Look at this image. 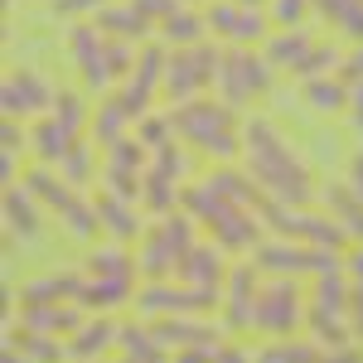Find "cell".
<instances>
[{"label":"cell","instance_id":"obj_48","mask_svg":"<svg viewBox=\"0 0 363 363\" xmlns=\"http://www.w3.org/2000/svg\"><path fill=\"white\" fill-rule=\"evenodd\" d=\"M335 25L344 29V34H354V39H363V0H344L335 15Z\"/></svg>","mask_w":363,"mask_h":363},{"label":"cell","instance_id":"obj_50","mask_svg":"<svg viewBox=\"0 0 363 363\" xmlns=\"http://www.w3.org/2000/svg\"><path fill=\"white\" fill-rule=\"evenodd\" d=\"M112 0H54V15H97Z\"/></svg>","mask_w":363,"mask_h":363},{"label":"cell","instance_id":"obj_24","mask_svg":"<svg viewBox=\"0 0 363 363\" xmlns=\"http://www.w3.org/2000/svg\"><path fill=\"white\" fill-rule=\"evenodd\" d=\"M73 131L58 121V116H39L34 126H29V145H34V155L44 160V165H63V155L73 150Z\"/></svg>","mask_w":363,"mask_h":363},{"label":"cell","instance_id":"obj_29","mask_svg":"<svg viewBox=\"0 0 363 363\" xmlns=\"http://www.w3.org/2000/svg\"><path fill=\"white\" fill-rule=\"evenodd\" d=\"M126 126H136V121H131L126 107H121V97L112 92V97L92 112V140H97V145H116V140L126 136Z\"/></svg>","mask_w":363,"mask_h":363},{"label":"cell","instance_id":"obj_53","mask_svg":"<svg viewBox=\"0 0 363 363\" xmlns=\"http://www.w3.org/2000/svg\"><path fill=\"white\" fill-rule=\"evenodd\" d=\"M213 363H257V354L242 349V344H218V359Z\"/></svg>","mask_w":363,"mask_h":363},{"label":"cell","instance_id":"obj_15","mask_svg":"<svg viewBox=\"0 0 363 363\" xmlns=\"http://www.w3.org/2000/svg\"><path fill=\"white\" fill-rule=\"evenodd\" d=\"M68 54L78 63V73H83L87 87H107L112 83V73H107V39H102V29L97 25H78L68 34Z\"/></svg>","mask_w":363,"mask_h":363},{"label":"cell","instance_id":"obj_19","mask_svg":"<svg viewBox=\"0 0 363 363\" xmlns=\"http://www.w3.org/2000/svg\"><path fill=\"white\" fill-rule=\"evenodd\" d=\"M25 184H29V194L39 199V203H49L58 218H68V213H73L78 203H87L83 189H73V184L63 179V174H54V169H44V165H39V169H29V174H25Z\"/></svg>","mask_w":363,"mask_h":363},{"label":"cell","instance_id":"obj_10","mask_svg":"<svg viewBox=\"0 0 363 363\" xmlns=\"http://www.w3.org/2000/svg\"><path fill=\"white\" fill-rule=\"evenodd\" d=\"M54 97H58V92L44 83V73H34V68H15V73L5 78L0 107H5V116L25 121V116H44V112H54Z\"/></svg>","mask_w":363,"mask_h":363},{"label":"cell","instance_id":"obj_23","mask_svg":"<svg viewBox=\"0 0 363 363\" xmlns=\"http://www.w3.org/2000/svg\"><path fill=\"white\" fill-rule=\"evenodd\" d=\"M97 218H102V228L112 233L116 242H136V238H145V223H140V213H136L131 199L102 194V199H97Z\"/></svg>","mask_w":363,"mask_h":363},{"label":"cell","instance_id":"obj_5","mask_svg":"<svg viewBox=\"0 0 363 363\" xmlns=\"http://www.w3.org/2000/svg\"><path fill=\"white\" fill-rule=\"evenodd\" d=\"M272 58H262L252 44H228L223 49V63H218V92H223V102L238 112V107H247L252 97H262L267 87H272Z\"/></svg>","mask_w":363,"mask_h":363},{"label":"cell","instance_id":"obj_51","mask_svg":"<svg viewBox=\"0 0 363 363\" xmlns=\"http://www.w3.org/2000/svg\"><path fill=\"white\" fill-rule=\"evenodd\" d=\"M25 126H20V121H15V116H5V126H0V145H5V150H10V155H20V145H25Z\"/></svg>","mask_w":363,"mask_h":363},{"label":"cell","instance_id":"obj_26","mask_svg":"<svg viewBox=\"0 0 363 363\" xmlns=\"http://www.w3.org/2000/svg\"><path fill=\"white\" fill-rule=\"evenodd\" d=\"M203 184H208L213 194H223V199H233V203L252 208V213H257V208H262V199H267V194H262V184H257L252 174H238V169H228V165H218Z\"/></svg>","mask_w":363,"mask_h":363},{"label":"cell","instance_id":"obj_45","mask_svg":"<svg viewBox=\"0 0 363 363\" xmlns=\"http://www.w3.org/2000/svg\"><path fill=\"white\" fill-rule=\"evenodd\" d=\"M150 165L155 169H165L169 179H184V169H189V155L169 140V145H160V150H150Z\"/></svg>","mask_w":363,"mask_h":363},{"label":"cell","instance_id":"obj_6","mask_svg":"<svg viewBox=\"0 0 363 363\" xmlns=\"http://www.w3.org/2000/svg\"><path fill=\"white\" fill-rule=\"evenodd\" d=\"M218 63H223V49L218 44H189V49H174L165 63V92L174 102H194L208 83H218Z\"/></svg>","mask_w":363,"mask_h":363},{"label":"cell","instance_id":"obj_25","mask_svg":"<svg viewBox=\"0 0 363 363\" xmlns=\"http://www.w3.org/2000/svg\"><path fill=\"white\" fill-rule=\"evenodd\" d=\"M126 301H136L131 277H87L83 296H78L83 310H116V306H126Z\"/></svg>","mask_w":363,"mask_h":363},{"label":"cell","instance_id":"obj_49","mask_svg":"<svg viewBox=\"0 0 363 363\" xmlns=\"http://www.w3.org/2000/svg\"><path fill=\"white\" fill-rule=\"evenodd\" d=\"M218 359V344H194V349H174L169 363H213Z\"/></svg>","mask_w":363,"mask_h":363},{"label":"cell","instance_id":"obj_37","mask_svg":"<svg viewBox=\"0 0 363 363\" xmlns=\"http://www.w3.org/2000/svg\"><path fill=\"white\" fill-rule=\"evenodd\" d=\"M174 136H179V131H174V116L169 112H145L136 121V140L145 150H160V145H169Z\"/></svg>","mask_w":363,"mask_h":363},{"label":"cell","instance_id":"obj_55","mask_svg":"<svg viewBox=\"0 0 363 363\" xmlns=\"http://www.w3.org/2000/svg\"><path fill=\"white\" fill-rule=\"evenodd\" d=\"M0 184H5V189L15 184V155H10V150L0 155Z\"/></svg>","mask_w":363,"mask_h":363},{"label":"cell","instance_id":"obj_32","mask_svg":"<svg viewBox=\"0 0 363 363\" xmlns=\"http://www.w3.org/2000/svg\"><path fill=\"white\" fill-rule=\"evenodd\" d=\"M140 262L126 252V242H112V247H92L87 257V277H136Z\"/></svg>","mask_w":363,"mask_h":363},{"label":"cell","instance_id":"obj_14","mask_svg":"<svg viewBox=\"0 0 363 363\" xmlns=\"http://www.w3.org/2000/svg\"><path fill=\"white\" fill-rule=\"evenodd\" d=\"M228 272H233V267H223V247H218V242H194V247L179 257V267H174V277L184 281V286L218 291V296H223Z\"/></svg>","mask_w":363,"mask_h":363},{"label":"cell","instance_id":"obj_3","mask_svg":"<svg viewBox=\"0 0 363 363\" xmlns=\"http://www.w3.org/2000/svg\"><path fill=\"white\" fill-rule=\"evenodd\" d=\"M174 131L199 145L203 155H213V160H233V155H242V126H238V116L228 102H208V97H194V102H179L174 107Z\"/></svg>","mask_w":363,"mask_h":363},{"label":"cell","instance_id":"obj_21","mask_svg":"<svg viewBox=\"0 0 363 363\" xmlns=\"http://www.w3.org/2000/svg\"><path fill=\"white\" fill-rule=\"evenodd\" d=\"M5 228H10V238L15 242H34L39 238V203L29 194V184H10L5 189Z\"/></svg>","mask_w":363,"mask_h":363},{"label":"cell","instance_id":"obj_42","mask_svg":"<svg viewBox=\"0 0 363 363\" xmlns=\"http://www.w3.org/2000/svg\"><path fill=\"white\" fill-rule=\"evenodd\" d=\"M54 116L63 121V126H68V131H73V136H78V131L87 126V107H83V97H78V92H58V97H54Z\"/></svg>","mask_w":363,"mask_h":363},{"label":"cell","instance_id":"obj_57","mask_svg":"<svg viewBox=\"0 0 363 363\" xmlns=\"http://www.w3.org/2000/svg\"><path fill=\"white\" fill-rule=\"evenodd\" d=\"M0 363H34V359H29V354H20L15 344H5V359H0Z\"/></svg>","mask_w":363,"mask_h":363},{"label":"cell","instance_id":"obj_31","mask_svg":"<svg viewBox=\"0 0 363 363\" xmlns=\"http://www.w3.org/2000/svg\"><path fill=\"white\" fill-rule=\"evenodd\" d=\"M145 208H150V213H160V218H165V213H174V203H179V199H184V184H179V179H169L165 169H145Z\"/></svg>","mask_w":363,"mask_h":363},{"label":"cell","instance_id":"obj_62","mask_svg":"<svg viewBox=\"0 0 363 363\" xmlns=\"http://www.w3.org/2000/svg\"><path fill=\"white\" fill-rule=\"evenodd\" d=\"M184 5H189V0H184Z\"/></svg>","mask_w":363,"mask_h":363},{"label":"cell","instance_id":"obj_61","mask_svg":"<svg viewBox=\"0 0 363 363\" xmlns=\"http://www.w3.org/2000/svg\"><path fill=\"white\" fill-rule=\"evenodd\" d=\"M121 363H136V359H121Z\"/></svg>","mask_w":363,"mask_h":363},{"label":"cell","instance_id":"obj_13","mask_svg":"<svg viewBox=\"0 0 363 363\" xmlns=\"http://www.w3.org/2000/svg\"><path fill=\"white\" fill-rule=\"evenodd\" d=\"M262 296V267H233L223 281V330H247Z\"/></svg>","mask_w":363,"mask_h":363},{"label":"cell","instance_id":"obj_27","mask_svg":"<svg viewBox=\"0 0 363 363\" xmlns=\"http://www.w3.org/2000/svg\"><path fill=\"white\" fill-rule=\"evenodd\" d=\"M5 344H15L20 354H29L34 363H68V344L58 335H44V330H29V325H20V330H10V339Z\"/></svg>","mask_w":363,"mask_h":363},{"label":"cell","instance_id":"obj_28","mask_svg":"<svg viewBox=\"0 0 363 363\" xmlns=\"http://www.w3.org/2000/svg\"><path fill=\"white\" fill-rule=\"evenodd\" d=\"M121 344V325L116 320H83V330L68 339V349H73V359H102V349H112Z\"/></svg>","mask_w":363,"mask_h":363},{"label":"cell","instance_id":"obj_1","mask_svg":"<svg viewBox=\"0 0 363 363\" xmlns=\"http://www.w3.org/2000/svg\"><path fill=\"white\" fill-rule=\"evenodd\" d=\"M242 155H247V174L262 184V194L272 203H306L310 199V169L301 165V155L286 145L277 126L267 116H252L242 126Z\"/></svg>","mask_w":363,"mask_h":363},{"label":"cell","instance_id":"obj_38","mask_svg":"<svg viewBox=\"0 0 363 363\" xmlns=\"http://www.w3.org/2000/svg\"><path fill=\"white\" fill-rule=\"evenodd\" d=\"M330 213L339 218V228H349L354 238H363V199L354 189H330Z\"/></svg>","mask_w":363,"mask_h":363},{"label":"cell","instance_id":"obj_44","mask_svg":"<svg viewBox=\"0 0 363 363\" xmlns=\"http://www.w3.org/2000/svg\"><path fill=\"white\" fill-rule=\"evenodd\" d=\"M330 63H339L335 44H315V49L296 63V78H325V68H330Z\"/></svg>","mask_w":363,"mask_h":363},{"label":"cell","instance_id":"obj_35","mask_svg":"<svg viewBox=\"0 0 363 363\" xmlns=\"http://www.w3.org/2000/svg\"><path fill=\"white\" fill-rule=\"evenodd\" d=\"M160 34H165L174 49H189V44H203L208 39V20L199 10H174L165 25H160Z\"/></svg>","mask_w":363,"mask_h":363},{"label":"cell","instance_id":"obj_16","mask_svg":"<svg viewBox=\"0 0 363 363\" xmlns=\"http://www.w3.org/2000/svg\"><path fill=\"white\" fill-rule=\"evenodd\" d=\"M252 257H257V267H262V272H301V267H310V272H330V267H335V257H330V252H320V247H291V242H257Z\"/></svg>","mask_w":363,"mask_h":363},{"label":"cell","instance_id":"obj_54","mask_svg":"<svg viewBox=\"0 0 363 363\" xmlns=\"http://www.w3.org/2000/svg\"><path fill=\"white\" fill-rule=\"evenodd\" d=\"M349 107H354V126L363 131V83H354V87H349Z\"/></svg>","mask_w":363,"mask_h":363},{"label":"cell","instance_id":"obj_22","mask_svg":"<svg viewBox=\"0 0 363 363\" xmlns=\"http://www.w3.org/2000/svg\"><path fill=\"white\" fill-rule=\"evenodd\" d=\"M92 25L102 29L107 39H131V44L150 34V20L140 15V10L131 5V0H126V5H116V0H112V5H102V10L92 15Z\"/></svg>","mask_w":363,"mask_h":363},{"label":"cell","instance_id":"obj_46","mask_svg":"<svg viewBox=\"0 0 363 363\" xmlns=\"http://www.w3.org/2000/svg\"><path fill=\"white\" fill-rule=\"evenodd\" d=\"M306 10H310V0H272V20H277L281 29H296Z\"/></svg>","mask_w":363,"mask_h":363},{"label":"cell","instance_id":"obj_8","mask_svg":"<svg viewBox=\"0 0 363 363\" xmlns=\"http://www.w3.org/2000/svg\"><path fill=\"white\" fill-rule=\"evenodd\" d=\"M301 320H306L301 291H296V286H291L286 277L262 281V296H257V310H252V330L286 339L291 330H301Z\"/></svg>","mask_w":363,"mask_h":363},{"label":"cell","instance_id":"obj_12","mask_svg":"<svg viewBox=\"0 0 363 363\" xmlns=\"http://www.w3.org/2000/svg\"><path fill=\"white\" fill-rule=\"evenodd\" d=\"M306 320L325 344H339L344 339V281L335 277V267L320 272V291H315V306L306 310Z\"/></svg>","mask_w":363,"mask_h":363},{"label":"cell","instance_id":"obj_52","mask_svg":"<svg viewBox=\"0 0 363 363\" xmlns=\"http://www.w3.org/2000/svg\"><path fill=\"white\" fill-rule=\"evenodd\" d=\"M335 78H339V83H344V87L363 83V49H359V54H349V58H344V63H339V73H335Z\"/></svg>","mask_w":363,"mask_h":363},{"label":"cell","instance_id":"obj_4","mask_svg":"<svg viewBox=\"0 0 363 363\" xmlns=\"http://www.w3.org/2000/svg\"><path fill=\"white\" fill-rule=\"evenodd\" d=\"M199 218L189 213V208H174V213H165L160 223L150 228L145 238H140V272L150 281H165V277H174V267H179V257L194 247L199 238Z\"/></svg>","mask_w":363,"mask_h":363},{"label":"cell","instance_id":"obj_58","mask_svg":"<svg viewBox=\"0 0 363 363\" xmlns=\"http://www.w3.org/2000/svg\"><path fill=\"white\" fill-rule=\"evenodd\" d=\"M354 277H359V286H363V252L354 257Z\"/></svg>","mask_w":363,"mask_h":363},{"label":"cell","instance_id":"obj_36","mask_svg":"<svg viewBox=\"0 0 363 363\" xmlns=\"http://www.w3.org/2000/svg\"><path fill=\"white\" fill-rule=\"evenodd\" d=\"M306 102L315 112H339L349 102V87L339 83V78H306Z\"/></svg>","mask_w":363,"mask_h":363},{"label":"cell","instance_id":"obj_7","mask_svg":"<svg viewBox=\"0 0 363 363\" xmlns=\"http://www.w3.org/2000/svg\"><path fill=\"white\" fill-rule=\"evenodd\" d=\"M272 233L281 238H291V242H306V247H320V252H339L344 247V228L330 223V218H315V213H296L291 203H272V199H262V208H257Z\"/></svg>","mask_w":363,"mask_h":363},{"label":"cell","instance_id":"obj_43","mask_svg":"<svg viewBox=\"0 0 363 363\" xmlns=\"http://www.w3.org/2000/svg\"><path fill=\"white\" fill-rule=\"evenodd\" d=\"M136 49H131V39H107V73L116 78H131V68H136Z\"/></svg>","mask_w":363,"mask_h":363},{"label":"cell","instance_id":"obj_18","mask_svg":"<svg viewBox=\"0 0 363 363\" xmlns=\"http://www.w3.org/2000/svg\"><path fill=\"white\" fill-rule=\"evenodd\" d=\"M87 277L83 272H54V277H39L20 291V306H73L83 296Z\"/></svg>","mask_w":363,"mask_h":363},{"label":"cell","instance_id":"obj_11","mask_svg":"<svg viewBox=\"0 0 363 363\" xmlns=\"http://www.w3.org/2000/svg\"><path fill=\"white\" fill-rule=\"evenodd\" d=\"M203 20H208V34L233 39V44H257V39H267L262 10H247V5H238V0H213V5L203 10Z\"/></svg>","mask_w":363,"mask_h":363},{"label":"cell","instance_id":"obj_60","mask_svg":"<svg viewBox=\"0 0 363 363\" xmlns=\"http://www.w3.org/2000/svg\"><path fill=\"white\" fill-rule=\"evenodd\" d=\"M73 363H102V359H73Z\"/></svg>","mask_w":363,"mask_h":363},{"label":"cell","instance_id":"obj_41","mask_svg":"<svg viewBox=\"0 0 363 363\" xmlns=\"http://www.w3.org/2000/svg\"><path fill=\"white\" fill-rule=\"evenodd\" d=\"M58 174L73 184V189H83L87 179H92V145H83V140H73V150L63 155V165H58Z\"/></svg>","mask_w":363,"mask_h":363},{"label":"cell","instance_id":"obj_20","mask_svg":"<svg viewBox=\"0 0 363 363\" xmlns=\"http://www.w3.org/2000/svg\"><path fill=\"white\" fill-rule=\"evenodd\" d=\"M20 325L29 330H44V335H58V339H73L83 330V306H25L20 310Z\"/></svg>","mask_w":363,"mask_h":363},{"label":"cell","instance_id":"obj_30","mask_svg":"<svg viewBox=\"0 0 363 363\" xmlns=\"http://www.w3.org/2000/svg\"><path fill=\"white\" fill-rule=\"evenodd\" d=\"M165 63H169V54L160 49V44H145L126 83L136 87V92H145V97H155V87H165Z\"/></svg>","mask_w":363,"mask_h":363},{"label":"cell","instance_id":"obj_2","mask_svg":"<svg viewBox=\"0 0 363 363\" xmlns=\"http://www.w3.org/2000/svg\"><path fill=\"white\" fill-rule=\"evenodd\" d=\"M179 203L194 213L199 228H203L223 252H247V247L262 242V213H252V208H242V203L213 194L208 184H189Z\"/></svg>","mask_w":363,"mask_h":363},{"label":"cell","instance_id":"obj_59","mask_svg":"<svg viewBox=\"0 0 363 363\" xmlns=\"http://www.w3.org/2000/svg\"><path fill=\"white\" fill-rule=\"evenodd\" d=\"M238 5H247V10H262V0H238Z\"/></svg>","mask_w":363,"mask_h":363},{"label":"cell","instance_id":"obj_40","mask_svg":"<svg viewBox=\"0 0 363 363\" xmlns=\"http://www.w3.org/2000/svg\"><path fill=\"white\" fill-rule=\"evenodd\" d=\"M102 184H107V194L131 199V203H140V194H145V174H136V169H121V165H107Z\"/></svg>","mask_w":363,"mask_h":363},{"label":"cell","instance_id":"obj_34","mask_svg":"<svg viewBox=\"0 0 363 363\" xmlns=\"http://www.w3.org/2000/svg\"><path fill=\"white\" fill-rule=\"evenodd\" d=\"M315 49V39H310L306 29H281L277 39H267V58L277 63V68H291L296 73V63Z\"/></svg>","mask_w":363,"mask_h":363},{"label":"cell","instance_id":"obj_9","mask_svg":"<svg viewBox=\"0 0 363 363\" xmlns=\"http://www.w3.org/2000/svg\"><path fill=\"white\" fill-rule=\"evenodd\" d=\"M223 296L218 291H199V286H184V281H150V286H140L136 291V306L145 310V315H199V310L218 306Z\"/></svg>","mask_w":363,"mask_h":363},{"label":"cell","instance_id":"obj_39","mask_svg":"<svg viewBox=\"0 0 363 363\" xmlns=\"http://www.w3.org/2000/svg\"><path fill=\"white\" fill-rule=\"evenodd\" d=\"M107 165H121V169L145 174V169H150V150H145L136 136H121L116 145H107Z\"/></svg>","mask_w":363,"mask_h":363},{"label":"cell","instance_id":"obj_33","mask_svg":"<svg viewBox=\"0 0 363 363\" xmlns=\"http://www.w3.org/2000/svg\"><path fill=\"white\" fill-rule=\"evenodd\" d=\"M121 349H126V359L136 363H169L174 354H165V344L155 339V330H145V325H121Z\"/></svg>","mask_w":363,"mask_h":363},{"label":"cell","instance_id":"obj_47","mask_svg":"<svg viewBox=\"0 0 363 363\" xmlns=\"http://www.w3.org/2000/svg\"><path fill=\"white\" fill-rule=\"evenodd\" d=\"M131 5H136V10L145 15V20H150V25H165L174 10H184V0H131Z\"/></svg>","mask_w":363,"mask_h":363},{"label":"cell","instance_id":"obj_56","mask_svg":"<svg viewBox=\"0 0 363 363\" xmlns=\"http://www.w3.org/2000/svg\"><path fill=\"white\" fill-rule=\"evenodd\" d=\"M349 189L363 199V155H354V184H349Z\"/></svg>","mask_w":363,"mask_h":363},{"label":"cell","instance_id":"obj_17","mask_svg":"<svg viewBox=\"0 0 363 363\" xmlns=\"http://www.w3.org/2000/svg\"><path fill=\"white\" fill-rule=\"evenodd\" d=\"M155 339L165 349H194V344H223V330L208 325V320H194V315H160L155 325Z\"/></svg>","mask_w":363,"mask_h":363}]
</instances>
